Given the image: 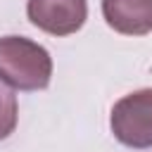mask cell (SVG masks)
<instances>
[{
  "mask_svg": "<svg viewBox=\"0 0 152 152\" xmlns=\"http://www.w3.org/2000/svg\"><path fill=\"white\" fill-rule=\"evenodd\" d=\"M0 78L17 90H43L52 78L50 52L31 38H0Z\"/></svg>",
  "mask_w": 152,
  "mask_h": 152,
  "instance_id": "cell-1",
  "label": "cell"
},
{
  "mask_svg": "<svg viewBox=\"0 0 152 152\" xmlns=\"http://www.w3.org/2000/svg\"><path fill=\"white\" fill-rule=\"evenodd\" d=\"M109 128L114 138L126 147H152V88L128 93L119 102H114L109 114Z\"/></svg>",
  "mask_w": 152,
  "mask_h": 152,
  "instance_id": "cell-2",
  "label": "cell"
},
{
  "mask_svg": "<svg viewBox=\"0 0 152 152\" xmlns=\"http://www.w3.org/2000/svg\"><path fill=\"white\" fill-rule=\"evenodd\" d=\"M26 14L33 26L50 36H71L88 19L86 0H26Z\"/></svg>",
  "mask_w": 152,
  "mask_h": 152,
  "instance_id": "cell-3",
  "label": "cell"
},
{
  "mask_svg": "<svg viewBox=\"0 0 152 152\" xmlns=\"http://www.w3.org/2000/svg\"><path fill=\"white\" fill-rule=\"evenodd\" d=\"M102 17L116 33L145 36L152 31V0H102Z\"/></svg>",
  "mask_w": 152,
  "mask_h": 152,
  "instance_id": "cell-4",
  "label": "cell"
},
{
  "mask_svg": "<svg viewBox=\"0 0 152 152\" xmlns=\"http://www.w3.org/2000/svg\"><path fill=\"white\" fill-rule=\"evenodd\" d=\"M17 126V95L0 78V140L10 138Z\"/></svg>",
  "mask_w": 152,
  "mask_h": 152,
  "instance_id": "cell-5",
  "label": "cell"
}]
</instances>
